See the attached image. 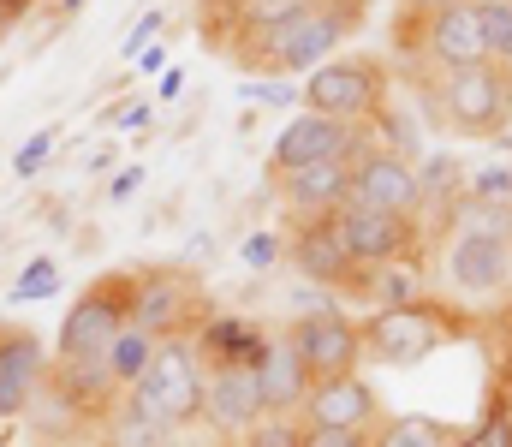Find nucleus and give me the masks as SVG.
I'll use <instances>...</instances> for the list:
<instances>
[{"label":"nucleus","instance_id":"nucleus-4","mask_svg":"<svg viewBox=\"0 0 512 447\" xmlns=\"http://www.w3.org/2000/svg\"><path fill=\"white\" fill-rule=\"evenodd\" d=\"M298 102L316 108V114H334L346 126H370L387 108V60H376V54H334L316 72H304Z\"/></svg>","mask_w":512,"mask_h":447},{"label":"nucleus","instance_id":"nucleus-45","mask_svg":"<svg viewBox=\"0 0 512 447\" xmlns=\"http://www.w3.org/2000/svg\"><path fill=\"white\" fill-rule=\"evenodd\" d=\"M0 84H6V78H0Z\"/></svg>","mask_w":512,"mask_h":447},{"label":"nucleus","instance_id":"nucleus-32","mask_svg":"<svg viewBox=\"0 0 512 447\" xmlns=\"http://www.w3.org/2000/svg\"><path fill=\"white\" fill-rule=\"evenodd\" d=\"M155 30H167V12H161V6H149V12H143V18L131 24L126 36H120V54H126V60H137V54H143V48L155 42Z\"/></svg>","mask_w":512,"mask_h":447},{"label":"nucleus","instance_id":"nucleus-25","mask_svg":"<svg viewBox=\"0 0 512 447\" xmlns=\"http://www.w3.org/2000/svg\"><path fill=\"white\" fill-rule=\"evenodd\" d=\"M173 436H179V430H161V424L137 418L126 406V394H120V406L108 412V447H167Z\"/></svg>","mask_w":512,"mask_h":447},{"label":"nucleus","instance_id":"nucleus-3","mask_svg":"<svg viewBox=\"0 0 512 447\" xmlns=\"http://www.w3.org/2000/svg\"><path fill=\"white\" fill-rule=\"evenodd\" d=\"M364 328V358H376L387 370H417L423 358H435L447 340H459L465 316L441 298H411V304H387V310H370Z\"/></svg>","mask_w":512,"mask_h":447},{"label":"nucleus","instance_id":"nucleus-21","mask_svg":"<svg viewBox=\"0 0 512 447\" xmlns=\"http://www.w3.org/2000/svg\"><path fill=\"white\" fill-rule=\"evenodd\" d=\"M48 382L60 388L66 412H90V418H108L120 406V394H126L108 376V364H72V358H60V370H48Z\"/></svg>","mask_w":512,"mask_h":447},{"label":"nucleus","instance_id":"nucleus-30","mask_svg":"<svg viewBox=\"0 0 512 447\" xmlns=\"http://www.w3.org/2000/svg\"><path fill=\"white\" fill-rule=\"evenodd\" d=\"M48 155H54V126H48V132H30V138H24V149L12 155V173H18V179H36V173L48 167Z\"/></svg>","mask_w":512,"mask_h":447},{"label":"nucleus","instance_id":"nucleus-28","mask_svg":"<svg viewBox=\"0 0 512 447\" xmlns=\"http://www.w3.org/2000/svg\"><path fill=\"white\" fill-rule=\"evenodd\" d=\"M54 293H60V263H54V257H30L6 298H12V304H36V298H54Z\"/></svg>","mask_w":512,"mask_h":447},{"label":"nucleus","instance_id":"nucleus-31","mask_svg":"<svg viewBox=\"0 0 512 447\" xmlns=\"http://www.w3.org/2000/svg\"><path fill=\"white\" fill-rule=\"evenodd\" d=\"M298 436H304L298 418H262L251 436H239V442L245 447H298Z\"/></svg>","mask_w":512,"mask_h":447},{"label":"nucleus","instance_id":"nucleus-2","mask_svg":"<svg viewBox=\"0 0 512 447\" xmlns=\"http://www.w3.org/2000/svg\"><path fill=\"white\" fill-rule=\"evenodd\" d=\"M203 388H209V370H203V352L191 334H167L149 358V370L126 388V406L137 418L161 424V430H191L203 418Z\"/></svg>","mask_w":512,"mask_h":447},{"label":"nucleus","instance_id":"nucleus-22","mask_svg":"<svg viewBox=\"0 0 512 447\" xmlns=\"http://www.w3.org/2000/svg\"><path fill=\"white\" fill-rule=\"evenodd\" d=\"M459 430L429 418V412H399V418H382L376 424V447H453Z\"/></svg>","mask_w":512,"mask_h":447},{"label":"nucleus","instance_id":"nucleus-37","mask_svg":"<svg viewBox=\"0 0 512 447\" xmlns=\"http://www.w3.org/2000/svg\"><path fill=\"white\" fill-rule=\"evenodd\" d=\"M137 185H143V167H120V173L108 179V203H126V197H137Z\"/></svg>","mask_w":512,"mask_h":447},{"label":"nucleus","instance_id":"nucleus-26","mask_svg":"<svg viewBox=\"0 0 512 447\" xmlns=\"http://www.w3.org/2000/svg\"><path fill=\"white\" fill-rule=\"evenodd\" d=\"M477 18H483V48H489V60L512 72V0H477Z\"/></svg>","mask_w":512,"mask_h":447},{"label":"nucleus","instance_id":"nucleus-10","mask_svg":"<svg viewBox=\"0 0 512 447\" xmlns=\"http://www.w3.org/2000/svg\"><path fill=\"white\" fill-rule=\"evenodd\" d=\"M370 149V132L364 126H346L334 114H316V108H298L280 132H274V149H268V173H298L310 161H328V155H364Z\"/></svg>","mask_w":512,"mask_h":447},{"label":"nucleus","instance_id":"nucleus-6","mask_svg":"<svg viewBox=\"0 0 512 447\" xmlns=\"http://www.w3.org/2000/svg\"><path fill=\"white\" fill-rule=\"evenodd\" d=\"M441 114L465 138H507L512 126V72L495 60L441 72Z\"/></svg>","mask_w":512,"mask_h":447},{"label":"nucleus","instance_id":"nucleus-14","mask_svg":"<svg viewBox=\"0 0 512 447\" xmlns=\"http://www.w3.org/2000/svg\"><path fill=\"white\" fill-rule=\"evenodd\" d=\"M286 263L298 281L310 287H340V293H364V269L346 257L334 221H298L292 239H286Z\"/></svg>","mask_w":512,"mask_h":447},{"label":"nucleus","instance_id":"nucleus-38","mask_svg":"<svg viewBox=\"0 0 512 447\" xmlns=\"http://www.w3.org/2000/svg\"><path fill=\"white\" fill-rule=\"evenodd\" d=\"M137 126H149V102H126V108H114V132H137Z\"/></svg>","mask_w":512,"mask_h":447},{"label":"nucleus","instance_id":"nucleus-12","mask_svg":"<svg viewBox=\"0 0 512 447\" xmlns=\"http://www.w3.org/2000/svg\"><path fill=\"white\" fill-rule=\"evenodd\" d=\"M286 334H292L310 382H334V376H352L364 364V328L340 310H310V316L286 322Z\"/></svg>","mask_w":512,"mask_h":447},{"label":"nucleus","instance_id":"nucleus-19","mask_svg":"<svg viewBox=\"0 0 512 447\" xmlns=\"http://www.w3.org/2000/svg\"><path fill=\"white\" fill-rule=\"evenodd\" d=\"M191 340L203 352V370H262V352H268V328L251 316H203Z\"/></svg>","mask_w":512,"mask_h":447},{"label":"nucleus","instance_id":"nucleus-40","mask_svg":"<svg viewBox=\"0 0 512 447\" xmlns=\"http://www.w3.org/2000/svg\"><path fill=\"white\" fill-rule=\"evenodd\" d=\"M179 90H185V72L167 66V78H161V102H179Z\"/></svg>","mask_w":512,"mask_h":447},{"label":"nucleus","instance_id":"nucleus-23","mask_svg":"<svg viewBox=\"0 0 512 447\" xmlns=\"http://www.w3.org/2000/svg\"><path fill=\"white\" fill-rule=\"evenodd\" d=\"M155 346H161V340H155L149 328H137V322H126V328L114 334V346H108V358H102V364H108V376H114L120 388H131V382H137V376L149 370Z\"/></svg>","mask_w":512,"mask_h":447},{"label":"nucleus","instance_id":"nucleus-1","mask_svg":"<svg viewBox=\"0 0 512 447\" xmlns=\"http://www.w3.org/2000/svg\"><path fill=\"white\" fill-rule=\"evenodd\" d=\"M364 12H370V0H298V6L262 36V48H256L245 66L304 78V72H316L322 60H334L346 36H358Z\"/></svg>","mask_w":512,"mask_h":447},{"label":"nucleus","instance_id":"nucleus-8","mask_svg":"<svg viewBox=\"0 0 512 447\" xmlns=\"http://www.w3.org/2000/svg\"><path fill=\"white\" fill-rule=\"evenodd\" d=\"M203 316H209L203 287L185 269H137V281H131V322L137 328L167 340V334H197Z\"/></svg>","mask_w":512,"mask_h":447},{"label":"nucleus","instance_id":"nucleus-35","mask_svg":"<svg viewBox=\"0 0 512 447\" xmlns=\"http://www.w3.org/2000/svg\"><path fill=\"white\" fill-rule=\"evenodd\" d=\"M447 6H459V0H399V6H393V36L411 30V24H423L429 12H447Z\"/></svg>","mask_w":512,"mask_h":447},{"label":"nucleus","instance_id":"nucleus-13","mask_svg":"<svg viewBox=\"0 0 512 447\" xmlns=\"http://www.w3.org/2000/svg\"><path fill=\"white\" fill-rule=\"evenodd\" d=\"M352 203L393 209V215H417V209H423L417 161L399 155V149H387V144H370L358 161H352Z\"/></svg>","mask_w":512,"mask_h":447},{"label":"nucleus","instance_id":"nucleus-42","mask_svg":"<svg viewBox=\"0 0 512 447\" xmlns=\"http://www.w3.org/2000/svg\"><path fill=\"white\" fill-rule=\"evenodd\" d=\"M12 24H18V18H12V12H6V6H0V36H6V30H12Z\"/></svg>","mask_w":512,"mask_h":447},{"label":"nucleus","instance_id":"nucleus-5","mask_svg":"<svg viewBox=\"0 0 512 447\" xmlns=\"http://www.w3.org/2000/svg\"><path fill=\"white\" fill-rule=\"evenodd\" d=\"M131 281L137 269H114V275H96L84 293L66 304V322H60V358L72 364H102L114 334L131 322Z\"/></svg>","mask_w":512,"mask_h":447},{"label":"nucleus","instance_id":"nucleus-41","mask_svg":"<svg viewBox=\"0 0 512 447\" xmlns=\"http://www.w3.org/2000/svg\"><path fill=\"white\" fill-rule=\"evenodd\" d=\"M0 6H6V12H12V18H24V12H30V6H36V0H0Z\"/></svg>","mask_w":512,"mask_h":447},{"label":"nucleus","instance_id":"nucleus-11","mask_svg":"<svg viewBox=\"0 0 512 447\" xmlns=\"http://www.w3.org/2000/svg\"><path fill=\"white\" fill-rule=\"evenodd\" d=\"M393 42H399V48H411V54H423V60H429V66H441V72L489 60V48H483V18H477V0H459V6H447V12H429L423 24L399 30Z\"/></svg>","mask_w":512,"mask_h":447},{"label":"nucleus","instance_id":"nucleus-33","mask_svg":"<svg viewBox=\"0 0 512 447\" xmlns=\"http://www.w3.org/2000/svg\"><path fill=\"white\" fill-rule=\"evenodd\" d=\"M239 257H245V269H274V263L286 257V239H280V233H251V239L239 245Z\"/></svg>","mask_w":512,"mask_h":447},{"label":"nucleus","instance_id":"nucleus-39","mask_svg":"<svg viewBox=\"0 0 512 447\" xmlns=\"http://www.w3.org/2000/svg\"><path fill=\"white\" fill-rule=\"evenodd\" d=\"M131 66H137V72H161V66H167V48H161V42H149V48H143Z\"/></svg>","mask_w":512,"mask_h":447},{"label":"nucleus","instance_id":"nucleus-7","mask_svg":"<svg viewBox=\"0 0 512 447\" xmlns=\"http://www.w3.org/2000/svg\"><path fill=\"white\" fill-rule=\"evenodd\" d=\"M328 221H334V233H340V245L358 269L417 263V251H423V221L417 215H393V209H370V203L346 197Z\"/></svg>","mask_w":512,"mask_h":447},{"label":"nucleus","instance_id":"nucleus-34","mask_svg":"<svg viewBox=\"0 0 512 447\" xmlns=\"http://www.w3.org/2000/svg\"><path fill=\"white\" fill-rule=\"evenodd\" d=\"M298 447H376V430H316V424H304Z\"/></svg>","mask_w":512,"mask_h":447},{"label":"nucleus","instance_id":"nucleus-16","mask_svg":"<svg viewBox=\"0 0 512 447\" xmlns=\"http://www.w3.org/2000/svg\"><path fill=\"white\" fill-rule=\"evenodd\" d=\"M352 161L358 155H328V161H310L298 173H280V197L298 221H328L346 197H352Z\"/></svg>","mask_w":512,"mask_h":447},{"label":"nucleus","instance_id":"nucleus-15","mask_svg":"<svg viewBox=\"0 0 512 447\" xmlns=\"http://www.w3.org/2000/svg\"><path fill=\"white\" fill-rule=\"evenodd\" d=\"M382 412V394L352 370V376H334V382H316L310 400H304V418L298 424H316V430H376Z\"/></svg>","mask_w":512,"mask_h":447},{"label":"nucleus","instance_id":"nucleus-27","mask_svg":"<svg viewBox=\"0 0 512 447\" xmlns=\"http://www.w3.org/2000/svg\"><path fill=\"white\" fill-rule=\"evenodd\" d=\"M453 447H512V400L507 394H495V406H489L471 430H459Z\"/></svg>","mask_w":512,"mask_h":447},{"label":"nucleus","instance_id":"nucleus-29","mask_svg":"<svg viewBox=\"0 0 512 447\" xmlns=\"http://www.w3.org/2000/svg\"><path fill=\"white\" fill-rule=\"evenodd\" d=\"M465 197H477V203H501V209H512V167H483V173H471Z\"/></svg>","mask_w":512,"mask_h":447},{"label":"nucleus","instance_id":"nucleus-9","mask_svg":"<svg viewBox=\"0 0 512 447\" xmlns=\"http://www.w3.org/2000/svg\"><path fill=\"white\" fill-rule=\"evenodd\" d=\"M441 281L459 298H507L512 293V239L453 227L441 251Z\"/></svg>","mask_w":512,"mask_h":447},{"label":"nucleus","instance_id":"nucleus-17","mask_svg":"<svg viewBox=\"0 0 512 447\" xmlns=\"http://www.w3.org/2000/svg\"><path fill=\"white\" fill-rule=\"evenodd\" d=\"M48 382V352L30 328H0V418H24Z\"/></svg>","mask_w":512,"mask_h":447},{"label":"nucleus","instance_id":"nucleus-24","mask_svg":"<svg viewBox=\"0 0 512 447\" xmlns=\"http://www.w3.org/2000/svg\"><path fill=\"white\" fill-rule=\"evenodd\" d=\"M364 304H411V298H423V275H417V263H382V269H364Z\"/></svg>","mask_w":512,"mask_h":447},{"label":"nucleus","instance_id":"nucleus-36","mask_svg":"<svg viewBox=\"0 0 512 447\" xmlns=\"http://www.w3.org/2000/svg\"><path fill=\"white\" fill-rule=\"evenodd\" d=\"M417 179H423V197H429V191H441V185L453 191V185H459V161H453V155H435L429 167H417Z\"/></svg>","mask_w":512,"mask_h":447},{"label":"nucleus","instance_id":"nucleus-43","mask_svg":"<svg viewBox=\"0 0 512 447\" xmlns=\"http://www.w3.org/2000/svg\"><path fill=\"white\" fill-rule=\"evenodd\" d=\"M84 6H90V0H66V18H72V12H84Z\"/></svg>","mask_w":512,"mask_h":447},{"label":"nucleus","instance_id":"nucleus-18","mask_svg":"<svg viewBox=\"0 0 512 447\" xmlns=\"http://www.w3.org/2000/svg\"><path fill=\"white\" fill-rule=\"evenodd\" d=\"M203 418H209L221 436H251L256 424L268 418V406H262V376H256V370H209Z\"/></svg>","mask_w":512,"mask_h":447},{"label":"nucleus","instance_id":"nucleus-20","mask_svg":"<svg viewBox=\"0 0 512 447\" xmlns=\"http://www.w3.org/2000/svg\"><path fill=\"white\" fill-rule=\"evenodd\" d=\"M256 376H262V406H268V418H292V412H304V400H310V388H316L286 328L268 334V352H262V370H256Z\"/></svg>","mask_w":512,"mask_h":447},{"label":"nucleus","instance_id":"nucleus-44","mask_svg":"<svg viewBox=\"0 0 512 447\" xmlns=\"http://www.w3.org/2000/svg\"><path fill=\"white\" fill-rule=\"evenodd\" d=\"M197 6H221V0H197Z\"/></svg>","mask_w":512,"mask_h":447}]
</instances>
